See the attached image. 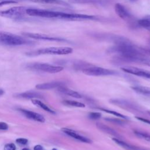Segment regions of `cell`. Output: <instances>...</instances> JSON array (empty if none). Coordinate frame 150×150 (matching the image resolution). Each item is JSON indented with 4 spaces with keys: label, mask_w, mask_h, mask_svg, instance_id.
<instances>
[{
    "label": "cell",
    "mask_w": 150,
    "mask_h": 150,
    "mask_svg": "<svg viewBox=\"0 0 150 150\" xmlns=\"http://www.w3.org/2000/svg\"><path fill=\"white\" fill-rule=\"evenodd\" d=\"M134 133L138 137L150 142V134L140 131H135Z\"/></svg>",
    "instance_id": "obj_25"
},
{
    "label": "cell",
    "mask_w": 150,
    "mask_h": 150,
    "mask_svg": "<svg viewBox=\"0 0 150 150\" xmlns=\"http://www.w3.org/2000/svg\"><path fill=\"white\" fill-rule=\"evenodd\" d=\"M27 8L25 6H14L5 11H0V16L11 18V19H21L25 16Z\"/></svg>",
    "instance_id": "obj_5"
},
{
    "label": "cell",
    "mask_w": 150,
    "mask_h": 150,
    "mask_svg": "<svg viewBox=\"0 0 150 150\" xmlns=\"http://www.w3.org/2000/svg\"><path fill=\"white\" fill-rule=\"evenodd\" d=\"M22 35L26 38H32L34 39L38 40H48V41H56V42H66L67 41L66 39L59 38V37H54L46 35L43 34H39V33H29V32H24Z\"/></svg>",
    "instance_id": "obj_8"
},
{
    "label": "cell",
    "mask_w": 150,
    "mask_h": 150,
    "mask_svg": "<svg viewBox=\"0 0 150 150\" xmlns=\"http://www.w3.org/2000/svg\"><path fill=\"white\" fill-rule=\"evenodd\" d=\"M62 104H63L65 105H69L71 107H78V108H84L85 107V104L76 101L74 100H63L62 101Z\"/></svg>",
    "instance_id": "obj_22"
},
{
    "label": "cell",
    "mask_w": 150,
    "mask_h": 150,
    "mask_svg": "<svg viewBox=\"0 0 150 150\" xmlns=\"http://www.w3.org/2000/svg\"><path fill=\"white\" fill-rule=\"evenodd\" d=\"M4 91L2 90H1V89H0V96H1V95H2L3 94H4Z\"/></svg>",
    "instance_id": "obj_35"
},
{
    "label": "cell",
    "mask_w": 150,
    "mask_h": 150,
    "mask_svg": "<svg viewBox=\"0 0 150 150\" xmlns=\"http://www.w3.org/2000/svg\"><path fill=\"white\" fill-rule=\"evenodd\" d=\"M135 118L141 121H142L145 123H146V124L150 125V120H148V119H146L144 118H142V117H135Z\"/></svg>",
    "instance_id": "obj_32"
},
{
    "label": "cell",
    "mask_w": 150,
    "mask_h": 150,
    "mask_svg": "<svg viewBox=\"0 0 150 150\" xmlns=\"http://www.w3.org/2000/svg\"><path fill=\"white\" fill-rule=\"evenodd\" d=\"M33 150H43V146L40 145H36L34 146Z\"/></svg>",
    "instance_id": "obj_34"
},
{
    "label": "cell",
    "mask_w": 150,
    "mask_h": 150,
    "mask_svg": "<svg viewBox=\"0 0 150 150\" xmlns=\"http://www.w3.org/2000/svg\"><path fill=\"white\" fill-rule=\"evenodd\" d=\"M82 71L84 74L88 76H109L114 75L115 74V71L103 68L100 67H89L84 68L82 70Z\"/></svg>",
    "instance_id": "obj_7"
},
{
    "label": "cell",
    "mask_w": 150,
    "mask_h": 150,
    "mask_svg": "<svg viewBox=\"0 0 150 150\" xmlns=\"http://www.w3.org/2000/svg\"><path fill=\"white\" fill-rule=\"evenodd\" d=\"M138 24L143 28H150V15L146 16L143 18H141L138 21Z\"/></svg>",
    "instance_id": "obj_23"
},
{
    "label": "cell",
    "mask_w": 150,
    "mask_h": 150,
    "mask_svg": "<svg viewBox=\"0 0 150 150\" xmlns=\"http://www.w3.org/2000/svg\"><path fill=\"white\" fill-rule=\"evenodd\" d=\"M16 97L26 99H33L35 98H42V95L38 92L35 91H26L24 93H21L15 95Z\"/></svg>",
    "instance_id": "obj_17"
},
{
    "label": "cell",
    "mask_w": 150,
    "mask_h": 150,
    "mask_svg": "<svg viewBox=\"0 0 150 150\" xmlns=\"http://www.w3.org/2000/svg\"><path fill=\"white\" fill-rule=\"evenodd\" d=\"M16 142L20 145H26L28 142V140L25 138H19L16 139Z\"/></svg>",
    "instance_id": "obj_29"
},
{
    "label": "cell",
    "mask_w": 150,
    "mask_h": 150,
    "mask_svg": "<svg viewBox=\"0 0 150 150\" xmlns=\"http://www.w3.org/2000/svg\"><path fill=\"white\" fill-rule=\"evenodd\" d=\"M101 114L98 112H90L88 114L89 118L93 120H98L101 118Z\"/></svg>",
    "instance_id": "obj_26"
},
{
    "label": "cell",
    "mask_w": 150,
    "mask_h": 150,
    "mask_svg": "<svg viewBox=\"0 0 150 150\" xmlns=\"http://www.w3.org/2000/svg\"><path fill=\"white\" fill-rule=\"evenodd\" d=\"M121 70L126 73H130L139 77L150 79V71L144 69L132 66H124L121 67Z\"/></svg>",
    "instance_id": "obj_9"
},
{
    "label": "cell",
    "mask_w": 150,
    "mask_h": 150,
    "mask_svg": "<svg viewBox=\"0 0 150 150\" xmlns=\"http://www.w3.org/2000/svg\"><path fill=\"white\" fill-rule=\"evenodd\" d=\"M22 150H30V149H28V148H23Z\"/></svg>",
    "instance_id": "obj_36"
},
{
    "label": "cell",
    "mask_w": 150,
    "mask_h": 150,
    "mask_svg": "<svg viewBox=\"0 0 150 150\" xmlns=\"http://www.w3.org/2000/svg\"><path fill=\"white\" fill-rule=\"evenodd\" d=\"M0 43L7 46H15L30 45L33 42L15 34L0 32Z\"/></svg>",
    "instance_id": "obj_2"
},
{
    "label": "cell",
    "mask_w": 150,
    "mask_h": 150,
    "mask_svg": "<svg viewBox=\"0 0 150 150\" xmlns=\"http://www.w3.org/2000/svg\"><path fill=\"white\" fill-rule=\"evenodd\" d=\"M97 109L100 110H101L103 111H104V112H106L107 113H108V114H111L112 115H114L117 117H119V118H121L123 120H127L128 119V117L121 113H119L117 111H113V110H108V109H106V108H101V107H99V108H97Z\"/></svg>",
    "instance_id": "obj_24"
},
{
    "label": "cell",
    "mask_w": 150,
    "mask_h": 150,
    "mask_svg": "<svg viewBox=\"0 0 150 150\" xmlns=\"http://www.w3.org/2000/svg\"><path fill=\"white\" fill-rule=\"evenodd\" d=\"M52 150H57V149H56V148H53Z\"/></svg>",
    "instance_id": "obj_37"
},
{
    "label": "cell",
    "mask_w": 150,
    "mask_h": 150,
    "mask_svg": "<svg viewBox=\"0 0 150 150\" xmlns=\"http://www.w3.org/2000/svg\"><path fill=\"white\" fill-rule=\"evenodd\" d=\"M112 50L118 53L122 59L128 61L141 62L142 59L146 57L143 54L141 47L135 46L125 39L118 40Z\"/></svg>",
    "instance_id": "obj_1"
},
{
    "label": "cell",
    "mask_w": 150,
    "mask_h": 150,
    "mask_svg": "<svg viewBox=\"0 0 150 150\" xmlns=\"http://www.w3.org/2000/svg\"><path fill=\"white\" fill-rule=\"evenodd\" d=\"M26 13L28 15L32 16L46 18H57L60 19H64L66 14L65 12H62L35 8H27Z\"/></svg>",
    "instance_id": "obj_4"
},
{
    "label": "cell",
    "mask_w": 150,
    "mask_h": 150,
    "mask_svg": "<svg viewBox=\"0 0 150 150\" xmlns=\"http://www.w3.org/2000/svg\"><path fill=\"white\" fill-rule=\"evenodd\" d=\"M16 148L13 143H8L4 146V150H16Z\"/></svg>",
    "instance_id": "obj_28"
},
{
    "label": "cell",
    "mask_w": 150,
    "mask_h": 150,
    "mask_svg": "<svg viewBox=\"0 0 150 150\" xmlns=\"http://www.w3.org/2000/svg\"><path fill=\"white\" fill-rule=\"evenodd\" d=\"M8 127V125L6 122H0V130H7Z\"/></svg>",
    "instance_id": "obj_30"
},
{
    "label": "cell",
    "mask_w": 150,
    "mask_h": 150,
    "mask_svg": "<svg viewBox=\"0 0 150 150\" xmlns=\"http://www.w3.org/2000/svg\"><path fill=\"white\" fill-rule=\"evenodd\" d=\"M61 129L66 135H69L70 137L73 138L74 139H75L76 140H78L80 142H83L84 143H87V144L92 143V141L90 138H87L83 135L79 134V133H77V132H76L75 131H74L73 129H71L67 128H62Z\"/></svg>",
    "instance_id": "obj_10"
},
{
    "label": "cell",
    "mask_w": 150,
    "mask_h": 150,
    "mask_svg": "<svg viewBox=\"0 0 150 150\" xmlns=\"http://www.w3.org/2000/svg\"><path fill=\"white\" fill-rule=\"evenodd\" d=\"M32 1L38 2V3H43V4H56L64 6H69L68 4L64 1L62 0H30Z\"/></svg>",
    "instance_id": "obj_20"
},
{
    "label": "cell",
    "mask_w": 150,
    "mask_h": 150,
    "mask_svg": "<svg viewBox=\"0 0 150 150\" xmlns=\"http://www.w3.org/2000/svg\"><path fill=\"white\" fill-rule=\"evenodd\" d=\"M21 112H22L26 118L38 121V122H44L45 121V117L38 113V112H35L30 110H28L26 109H22L20 108L18 110Z\"/></svg>",
    "instance_id": "obj_12"
},
{
    "label": "cell",
    "mask_w": 150,
    "mask_h": 150,
    "mask_svg": "<svg viewBox=\"0 0 150 150\" xmlns=\"http://www.w3.org/2000/svg\"><path fill=\"white\" fill-rule=\"evenodd\" d=\"M110 103L121 107L123 108L128 110H133V111H137L138 110V106L134 105L133 103H131L129 101L121 100V99H113L110 100Z\"/></svg>",
    "instance_id": "obj_11"
},
{
    "label": "cell",
    "mask_w": 150,
    "mask_h": 150,
    "mask_svg": "<svg viewBox=\"0 0 150 150\" xmlns=\"http://www.w3.org/2000/svg\"><path fill=\"white\" fill-rule=\"evenodd\" d=\"M114 8L117 15L121 19H126L130 18L129 13L122 4L117 3L115 5Z\"/></svg>",
    "instance_id": "obj_14"
},
{
    "label": "cell",
    "mask_w": 150,
    "mask_h": 150,
    "mask_svg": "<svg viewBox=\"0 0 150 150\" xmlns=\"http://www.w3.org/2000/svg\"><path fill=\"white\" fill-rule=\"evenodd\" d=\"M30 68L47 72L49 73H59L63 70V67L59 66H54L48 63H33L28 65Z\"/></svg>",
    "instance_id": "obj_6"
},
{
    "label": "cell",
    "mask_w": 150,
    "mask_h": 150,
    "mask_svg": "<svg viewBox=\"0 0 150 150\" xmlns=\"http://www.w3.org/2000/svg\"><path fill=\"white\" fill-rule=\"evenodd\" d=\"M73 51V49L69 47H49L39 49L33 52H30L27 53L26 54L30 56L41 54L65 55L71 53Z\"/></svg>",
    "instance_id": "obj_3"
},
{
    "label": "cell",
    "mask_w": 150,
    "mask_h": 150,
    "mask_svg": "<svg viewBox=\"0 0 150 150\" xmlns=\"http://www.w3.org/2000/svg\"><path fill=\"white\" fill-rule=\"evenodd\" d=\"M140 63H142V64H144L147 65L150 67V59L147 57H145V58L142 59Z\"/></svg>",
    "instance_id": "obj_31"
},
{
    "label": "cell",
    "mask_w": 150,
    "mask_h": 150,
    "mask_svg": "<svg viewBox=\"0 0 150 150\" xmlns=\"http://www.w3.org/2000/svg\"><path fill=\"white\" fill-rule=\"evenodd\" d=\"M64 86V83L60 81H52L45 83L38 84L36 85V88L38 90H49L54 88H59Z\"/></svg>",
    "instance_id": "obj_13"
},
{
    "label": "cell",
    "mask_w": 150,
    "mask_h": 150,
    "mask_svg": "<svg viewBox=\"0 0 150 150\" xmlns=\"http://www.w3.org/2000/svg\"><path fill=\"white\" fill-rule=\"evenodd\" d=\"M58 90L60 92H61V93H63L66 95L73 97L76 98H81L82 97L80 93H79L77 91H76L73 90L71 89L66 88L64 86H62V87H60L58 88Z\"/></svg>",
    "instance_id": "obj_18"
},
{
    "label": "cell",
    "mask_w": 150,
    "mask_h": 150,
    "mask_svg": "<svg viewBox=\"0 0 150 150\" xmlns=\"http://www.w3.org/2000/svg\"><path fill=\"white\" fill-rule=\"evenodd\" d=\"M148 113H149V114H150V112H148Z\"/></svg>",
    "instance_id": "obj_38"
},
{
    "label": "cell",
    "mask_w": 150,
    "mask_h": 150,
    "mask_svg": "<svg viewBox=\"0 0 150 150\" xmlns=\"http://www.w3.org/2000/svg\"><path fill=\"white\" fill-rule=\"evenodd\" d=\"M18 1L15 0H1L0 1V7L4 6L5 5L11 4H16Z\"/></svg>",
    "instance_id": "obj_27"
},
{
    "label": "cell",
    "mask_w": 150,
    "mask_h": 150,
    "mask_svg": "<svg viewBox=\"0 0 150 150\" xmlns=\"http://www.w3.org/2000/svg\"><path fill=\"white\" fill-rule=\"evenodd\" d=\"M32 103L33 104H35V105L40 107V108H42L43 110H44L45 111H47V112H48L49 113H51V114H56V112L54 110L51 109L46 104H45V103H43V102H42L41 101H40L39 100L32 99Z\"/></svg>",
    "instance_id": "obj_19"
},
{
    "label": "cell",
    "mask_w": 150,
    "mask_h": 150,
    "mask_svg": "<svg viewBox=\"0 0 150 150\" xmlns=\"http://www.w3.org/2000/svg\"><path fill=\"white\" fill-rule=\"evenodd\" d=\"M112 140L119 146L122 147L124 149H126V150H144L142 149L139 147L135 146L134 145H131L128 143H127L123 141H122L121 139H119V138H113Z\"/></svg>",
    "instance_id": "obj_16"
},
{
    "label": "cell",
    "mask_w": 150,
    "mask_h": 150,
    "mask_svg": "<svg viewBox=\"0 0 150 150\" xmlns=\"http://www.w3.org/2000/svg\"><path fill=\"white\" fill-rule=\"evenodd\" d=\"M132 88L137 93L150 96V87L138 86L132 87Z\"/></svg>",
    "instance_id": "obj_21"
},
{
    "label": "cell",
    "mask_w": 150,
    "mask_h": 150,
    "mask_svg": "<svg viewBox=\"0 0 150 150\" xmlns=\"http://www.w3.org/2000/svg\"><path fill=\"white\" fill-rule=\"evenodd\" d=\"M106 120L107 121H112L114 122L115 123H118V124H122V121L121 120H117V119H108V118H106Z\"/></svg>",
    "instance_id": "obj_33"
},
{
    "label": "cell",
    "mask_w": 150,
    "mask_h": 150,
    "mask_svg": "<svg viewBox=\"0 0 150 150\" xmlns=\"http://www.w3.org/2000/svg\"><path fill=\"white\" fill-rule=\"evenodd\" d=\"M97 125V127L101 131H102L103 132L107 134H109L110 135H112L113 137H114V138H120V136L118 135V134L112 128H110V127L106 125H104L103 124H101V123H97L96 124Z\"/></svg>",
    "instance_id": "obj_15"
}]
</instances>
